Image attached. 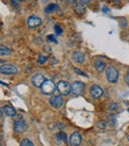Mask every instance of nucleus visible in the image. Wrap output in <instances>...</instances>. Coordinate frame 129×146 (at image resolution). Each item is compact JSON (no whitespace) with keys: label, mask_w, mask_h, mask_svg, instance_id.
Wrapping results in <instances>:
<instances>
[{"label":"nucleus","mask_w":129,"mask_h":146,"mask_svg":"<svg viewBox=\"0 0 129 146\" xmlns=\"http://www.w3.org/2000/svg\"><path fill=\"white\" fill-rule=\"evenodd\" d=\"M105 76H106V79L109 83L114 84L118 81V78H119V73H118L117 69L112 66L108 67L105 71Z\"/></svg>","instance_id":"f257e3e1"},{"label":"nucleus","mask_w":129,"mask_h":146,"mask_svg":"<svg viewBox=\"0 0 129 146\" xmlns=\"http://www.w3.org/2000/svg\"><path fill=\"white\" fill-rule=\"evenodd\" d=\"M57 88L58 92H60V94L62 96H67L71 92V85H69V83L65 81H60L57 84Z\"/></svg>","instance_id":"f03ea898"},{"label":"nucleus","mask_w":129,"mask_h":146,"mask_svg":"<svg viewBox=\"0 0 129 146\" xmlns=\"http://www.w3.org/2000/svg\"><path fill=\"white\" fill-rule=\"evenodd\" d=\"M41 90H42V92L44 94H52L56 90V86L53 83V81L46 80L45 83L42 85V87H41Z\"/></svg>","instance_id":"7ed1b4c3"},{"label":"nucleus","mask_w":129,"mask_h":146,"mask_svg":"<svg viewBox=\"0 0 129 146\" xmlns=\"http://www.w3.org/2000/svg\"><path fill=\"white\" fill-rule=\"evenodd\" d=\"M27 123H26V121L24 120L23 118H19L17 119V120H15V122H14V130L16 131V132H24V131L27 130Z\"/></svg>","instance_id":"20e7f679"},{"label":"nucleus","mask_w":129,"mask_h":146,"mask_svg":"<svg viewBox=\"0 0 129 146\" xmlns=\"http://www.w3.org/2000/svg\"><path fill=\"white\" fill-rule=\"evenodd\" d=\"M85 84L81 83L79 81H77L71 85V92H73L75 96H79L85 90Z\"/></svg>","instance_id":"39448f33"},{"label":"nucleus","mask_w":129,"mask_h":146,"mask_svg":"<svg viewBox=\"0 0 129 146\" xmlns=\"http://www.w3.org/2000/svg\"><path fill=\"white\" fill-rule=\"evenodd\" d=\"M49 102H50V104L53 108H60L64 104V100H63V98L60 94L59 96H52L50 100H49Z\"/></svg>","instance_id":"423d86ee"},{"label":"nucleus","mask_w":129,"mask_h":146,"mask_svg":"<svg viewBox=\"0 0 129 146\" xmlns=\"http://www.w3.org/2000/svg\"><path fill=\"white\" fill-rule=\"evenodd\" d=\"M0 72H1V74H4V75H16L18 73V70L15 66L2 65L1 68H0Z\"/></svg>","instance_id":"0eeeda50"},{"label":"nucleus","mask_w":129,"mask_h":146,"mask_svg":"<svg viewBox=\"0 0 129 146\" xmlns=\"http://www.w3.org/2000/svg\"><path fill=\"white\" fill-rule=\"evenodd\" d=\"M41 23H42V20H41V18L38 17V16H36V15L30 16V17L28 18V20H27L28 27L32 28V29H33V28H36V27H38V26H40Z\"/></svg>","instance_id":"6e6552de"},{"label":"nucleus","mask_w":129,"mask_h":146,"mask_svg":"<svg viewBox=\"0 0 129 146\" xmlns=\"http://www.w3.org/2000/svg\"><path fill=\"white\" fill-rule=\"evenodd\" d=\"M45 81H46V79H45V77L42 74H36L32 78V84L37 88L42 87V85L45 83Z\"/></svg>","instance_id":"1a4fd4ad"},{"label":"nucleus","mask_w":129,"mask_h":146,"mask_svg":"<svg viewBox=\"0 0 129 146\" xmlns=\"http://www.w3.org/2000/svg\"><path fill=\"white\" fill-rule=\"evenodd\" d=\"M71 59L73 62L77 64H83L85 61V55L83 54L81 51H75V52L71 54Z\"/></svg>","instance_id":"9d476101"},{"label":"nucleus","mask_w":129,"mask_h":146,"mask_svg":"<svg viewBox=\"0 0 129 146\" xmlns=\"http://www.w3.org/2000/svg\"><path fill=\"white\" fill-rule=\"evenodd\" d=\"M69 144L71 146H79L81 143V136L79 132H73L69 139Z\"/></svg>","instance_id":"9b49d317"},{"label":"nucleus","mask_w":129,"mask_h":146,"mask_svg":"<svg viewBox=\"0 0 129 146\" xmlns=\"http://www.w3.org/2000/svg\"><path fill=\"white\" fill-rule=\"evenodd\" d=\"M89 94H91V96H93V98H100V96H102V94H103V90H102V88L99 87V86H93V87L91 88V90H89Z\"/></svg>","instance_id":"f8f14e48"},{"label":"nucleus","mask_w":129,"mask_h":146,"mask_svg":"<svg viewBox=\"0 0 129 146\" xmlns=\"http://www.w3.org/2000/svg\"><path fill=\"white\" fill-rule=\"evenodd\" d=\"M2 110H3L4 113H5L7 116L13 117L16 115V110L10 106H4L3 108H2Z\"/></svg>","instance_id":"ddd939ff"},{"label":"nucleus","mask_w":129,"mask_h":146,"mask_svg":"<svg viewBox=\"0 0 129 146\" xmlns=\"http://www.w3.org/2000/svg\"><path fill=\"white\" fill-rule=\"evenodd\" d=\"M95 70H97V72H99V73H100V72H103L104 70H105L106 65H105V63H104L103 61L97 59L95 61Z\"/></svg>","instance_id":"4468645a"},{"label":"nucleus","mask_w":129,"mask_h":146,"mask_svg":"<svg viewBox=\"0 0 129 146\" xmlns=\"http://www.w3.org/2000/svg\"><path fill=\"white\" fill-rule=\"evenodd\" d=\"M58 9H59L58 4H57V3H52V4H49V5L45 8V12H46L47 14H49V13H52V12L56 11V10H58Z\"/></svg>","instance_id":"2eb2a0df"},{"label":"nucleus","mask_w":129,"mask_h":146,"mask_svg":"<svg viewBox=\"0 0 129 146\" xmlns=\"http://www.w3.org/2000/svg\"><path fill=\"white\" fill-rule=\"evenodd\" d=\"M11 52H12L11 49L1 45V47H0V55H1V56H8V55L11 54Z\"/></svg>","instance_id":"dca6fc26"},{"label":"nucleus","mask_w":129,"mask_h":146,"mask_svg":"<svg viewBox=\"0 0 129 146\" xmlns=\"http://www.w3.org/2000/svg\"><path fill=\"white\" fill-rule=\"evenodd\" d=\"M56 138H57V140H60V142L61 141H64V142H67V135H65V132H59L58 134L56 135Z\"/></svg>","instance_id":"f3484780"},{"label":"nucleus","mask_w":129,"mask_h":146,"mask_svg":"<svg viewBox=\"0 0 129 146\" xmlns=\"http://www.w3.org/2000/svg\"><path fill=\"white\" fill-rule=\"evenodd\" d=\"M75 11L79 14H83L85 12V7H83V5H81V4H75Z\"/></svg>","instance_id":"a211bd4d"},{"label":"nucleus","mask_w":129,"mask_h":146,"mask_svg":"<svg viewBox=\"0 0 129 146\" xmlns=\"http://www.w3.org/2000/svg\"><path fill=\"white\" fill-rule=\"evenodd\" d=\"M20 146H34V145H33V142L30 140V139L25 138V139H23V140L21 141Z\"/></svg>","instance_id":"6ab92c4d"},{"label":"nucleus","mask_w":129,"mask_h":146,"mask_svg":"<svg viewBox=\"0 0 129 146\" xmlns=\"http://www.w3.org/2000/svg\"><path fill=\"white\" fill-rule=\"evenodd\" d=\"M117 106H118V104H116V102H111V104H110L109 106H108L107 110H109V111H113V110H117Z\"/></svg>","instance_id":"aec40b11"},{"label":"nucleus","mask_w":129,"mask_h":146,"mask_svg":"<svg viewBox=\"0 0 129 146\" xmlns=\"http://www.w3.org/2000/svg\"><path fill=\"white\" fill-rule=\"evenodd\" d=\"M47 40H48L49 42H53L54 44H58L56 36H54V35H48V36H47Z\"/></svg>","instance_id":"412c9836"},{"label":"nucleus","mask_w":129,"mask_h":146,"mask_svg":"<svg viewBox=\"0 0 129 146\" xmlns=\"http://www.w3.org/2000/svg\"><path fill=\"white\" fill-rule=\"evenodd\" d=\"M47 62V56H44V55H40L39 56V58H38V63L39 64H44V63H46Z\"/></svg>","instance_id":"4be33fe9"},{"label":"nucleus","mask_w":129,"mask_h":146,"mask_svg":"<svg viewBox=\"0 0 129 146\" xmlns=\"http://www.w3.org/2000/svg\"><path fill=\"white\" fill-rule=\"evenodd\" d=\"M75 73H77V74H79V75L83 76V77H89L87 73H85V72H83V71H81V70L77 69V68H75Z\"/></svg>","instance_id":"5701e85b"},{"label":"nucleus","mask_w":129,"mask_h":146,"mask_svg":"<svg viewBox=\"0 0 129 146\" xmlns=\"http://www.w3.org/2000/svg\"><path fill=\"white\" fill-rule=\"evenodd\" d=\"M55 32H56L57 35H59V36H60V35L63 33V30L59 25H55Z\"/></svg>","instance_id":"b1692460"},{"label":"nucleus","mask_w":129,"mask_h":146,"mask_svg":"<svg viewBox=\"0 0 129 146\" xmlns=\"http://www.w3.org/2000/svg\"><path fill=\"white\" fill-rule=\"evenodd\" d=\"M124 81H125V83L129 85V70L127 71V73H126V76L124 77Z\"/></svg>","instance_id":"393cba45"},{"label":"nucleus","mask_w":129,"mask_h":146,"mask_svg":"<svg viewBox=\"0 0 129 146\" xmlns=\"http://www.w3.org/2000/svg\"><path fill=\"white\" fill-rule=\"evenodd\" d=\"M127 139H128V141H129V135H128V136H127Z\"/></svg>","instance_id":"a878e982"},{"label":"nucleus","mask_w":129,"mask_h":146,"mask_svg":"<svg viewBox=\"0 0 129 146\" xmlns=\"http://www.w3.org/2000/svg\"><path fill=\"white\" fill-rule=\"evenodd\" d=\"M128 111H129V108H128Z\"/></svg>","instance_id":"bb28decb"}]
</instances>
